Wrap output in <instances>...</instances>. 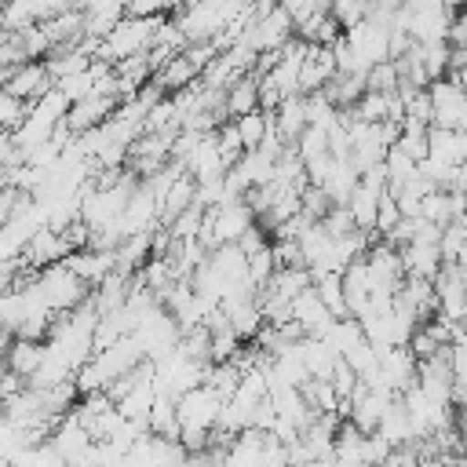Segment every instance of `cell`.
<instances>
[{"mask_svg": "<svg viewBox=\"0 0 467 467\" xmlns=\"http://www.w3.org/2000/svg\"><path fill=\"white\" fill-rule=\"evenodd\" d=\"M164 22V15H157V18H135V15H124L102 40H99V51H95V58H102V62H109V66H117V62H124V58H131V55H142V51H150V44H153V33H157V26Z\"/></svg>", "mask_w": 467, "mask_h": 467, "instance_id": "cell-1", "label": "cell"}, {"mask_svg": "<svg viewBox=\"0 0 467 467\" xmlns=\"http://www.w3.org/2000/svg\"><path fill=\"white\" fill-rule=\"evenodd\" d=\"M33 288H36L40 303H44L51 314H69V310H77V306L91 296V288H88L66 263H55V266L36 270V274H33Z\"/></svg>", "mask_w": 467, "mask_h": 467, "instance_id": "cell-2", "label": "cell"}, {"mask_svg": "<svg viewBox=\"0 0 467 467\" xmlns=\"http://www.w3.org/2000/svg\"><path fill=\"white\" fill-rule=\"evenodd\" d=\"M223 405H226V398H223L212 383H201V387L186 390L182 398H175V412H179V427H182V434L212 438ZM182 434H179V438H182Z\"/></svg>", "mask_w": 467, "mask_h": 467, "instance_id": "cell-3", "label": "cell"}, {"mask_svg": "<svg viewBox=\"0 0 467 467\" xmlns=\"http://www.w3.org/2000/svg\"><path fill=\"white\" fill-rule=\"evenodd\" d=\"M427 95H431V128L467 131V91L452 77L431 80Z\"/></svg>", "mask_w": 467, "mask_h": 467, "instance_id": "cell-4", "label": "cell"}, {"mask_svg": "<svg viewBox=\"0 0 467 467\" xmlns=\"http://www.w3.org/2000/svg\"><path fill=\"white\" fill-rule=\"evenodd\" d=\"M292 36H296V22H292V15L277 4L274 11H266L263 18H255V26H252L237 44H248L255 55H266V51H281Z\"/></svg>", "mask_w": 467, "mask_h": 467, "instance_id": "cell-5", "label": "cell"}, {"mask_svg": "<svg viewBox=\"0 0 467 467\" xmlns=\"http://www.w3.org/2000/svg\"><path fill=\"white\" fill-rule=\"evenodd\" d=\"M343 40L358 51V58L372 69L379 62H390V26L376 22V18H361L358 26L343 29Z\"/></svg>", "mask_w": 467, "mask_h": 467, "instance_id": "cell-6", "label": "cell"}, {"mask_svg": "<svg viewBox=\"0 0 467 467\" xmlns=\"http://www.w3.org/2000/svg\"><path fill=\"white\" fill-rule=\"evenodd\" d=\"M416 368H420V361L412 358L409 347H390V350H379V365L368 383H383L401 398L405 390L416 387Z\"/></svg>", "mask_w": 467, "mask_h": 467, "instance_id": "cell-7", "label": "cell"}, {"mask_svg": "<svg viewBox=\"0 0 467 467\" xmlns=\"http://www.w3.org/2000/svg\"><path fill=\"white\" fill-rule=\"evenodd\" d=\"M208 223H212V237H215V248H219V244H237L259 219L244 201H234V204H223V208H208Z\"/></svg>", "mask_w": 467, "mask_h": 467, "instance_id": "cell-8", "label": "cell"}, {"mask_svg": "<svg viewBox=\"0 0 467 467\" xmlns=\"http://www.w3.org/2000/svg\"><path fill=\"white\" fill-rule=\"evenodd\" d=\"M44 441H47V445H51V449H55V452H58V456L69 463V467H73V463H77L84 452H91V445H95L91 431H88V427H84V423H80L73 412H69V416H62V420L51 427V434H47Z\"/></svg>", "mask_w": 467, "mask_h": 467, "instance_id": "cell-9", "label": "cell"}, {"mask_svg": "<svg viewBox=\"0 0 467 467\" xmlns=\"http://www.w3.org/2000/svg\"><path fill=\"white\" fill-rule=\"evenodd\" d=\"M51 88H55V80H51V73H47L44 62L15 66V69H7V80H4V91L15 95V99H22V102H29V106L40 102Z\"/></svg>", "mask_w": 467, "mask_h": 467, "instance_id": "cell-10", "label": "cell"}, {"mask_svg": "<svg viewBox=\"0 0 467 467\" xmlns=\"http://www.w3.org/2000/svg\"><path fill=\"white\" fill-rule=\"evenodd\" d=\"M292 321L303 328V336H314V339H321L328 328H332V310L321 303V296H317V288L310 285L306 292H299L296 299H292Z\"/></svg>", "mask_w": 467, "mask_h": 467, "instance_id": "cell-11", "label": "cell"}, {"mask_svg": "<svg viewBox=\"0 0 467 467\" xmlns=\"http://www.w3.org/2000/svg\"><path fill=\"white\" fill-rule=\"evenodd\" d=\"M117 109H120V99H113V95H88L84 102H77V106L66 109V124H69L73 135H84V131L106 124Z\"/></svg>", "mask_w": 467, "mask_h": 467, "instance_id": "cell-12", "label": "cell"}, {"mask_svg": "<svg viewBox=\"0 0 467 467\" xmlns=\"http://www.w3.org/2000/svg\"><path fill=\"white\" fill-rule=\"evenodd\" d=\"M66 255H69V244H66L62 234H55L51 226H40V230L26 241V248H22V259H26L29 270L55 266V263H62Z\"/></svg>", "mask_w": 467, "mask_h": 467, "instance_id": "cell-13", "label": "cell"}, {"mask_svg": "<svg viewBox=\"0 0 467 467\" xmlns=\"http://www.w3.org/2000/svg\"><path fill=\"white\" fill-rule=\"evenodd\" d=\"M88 288H95V285H102L113 270H117V255L113 252H99V248H80V252H69L66 259H62Z\"/></svg>", "mask_w": 467, "mask_h": 467, "instance_id": "cell-14", "label": "cell"}, {"mask_svg": "<svg viewBox=\"0 0 467 467\" xmlns=\"http://www.w3.org/2000/svg\"><path fill=\"white\" fill-rule=\"evenodd\" d=\"M401 252V266H405V277H427L434 281L441 274V248L438 241H409L398 248Z\"/></svg>", "mask_w": 467, "mask_h": 467, "instance_id": "cell-15", "label": "cell"}, {"mask_svg": "<svg viewBox=\"0 0 467 467\" xmlns=\"http://www.w3.org/2000/svg\"><path fill=\"white\" fill-rule=\"evenodd\" d=\"M332 77H336V55H332V47L306 44V58H303V69H299V95L321 91Z\"/></svg>", "mask_w": 467, "mask_h": 467, "instance_id": "cell-16", "label": "cell"}, {"mask_svg": "<svg viewBox=\"0 0 467 467\" xmlns=\"http://www.w3.org/2000/svg\"><path fill=\"white\" fill-rule=\"evenodd\" d=\"M332 467H372L365 452V431H358L350 420L339 423L336 445H332Z\"/></svg>", "mask_w": 467, "mask_h": 467, "instance_id": "cell-17", "label": "cell"}, {"mask_svg": "<svg viewBox=\"0 0 467 467\" xmlns=\"http://www.w3.org/2000/svg\"><path fill=\"white\" fill-rule=\"evenodd\" d=\"M306 128H310V124H306V95H288V99L274 109V131L281 135L285 146H296Z\"/></svg>", "mask_w": 467, "mask_h": 467, "instance_id": "cell-18", "label": "cell"}, {"mask_svg": "<svg viewBox=\"0 0 467 467\" xmlns=\"http://www.w3.org/2000/svg\"><path fill=\"white\" fill-rule=\"evenodd\" d=\"M427 161L460 168L467 164V131H449V128H431V153Z\"/></svg>", "mask_w": 467, "mask_h": 467, "instance_id": "cell-19", "label": "cell"}, {"mask_svg": "<svg viewBox=\"0 0 467 467\" xmlns=\"http://www.w3.org/2000/svg\"><path fill=\"white\" fill-rule=\"evenodd\" d=\"M4 365H7V372H15V376H22L26 383L40 372V365H44V343H33V339H11V347L4 350Z\"/></svg>", "mask_w": 467, "mask_h": 467, "instance_id": "cell-20", "label": "cell"}, {"mask_svg": "<svg viewBox=\"0 0 467 467\" xmlns=\"http://www.w3.org/2000/svg\"><path fill=\"white\" fill-rule=\"evenodd\" d=\"M379 434H383L394 449H409V445L420 441V438H416V427H412V420H409V409H405L401 398H394L390 409L383 412V420H379Z\"/></svg>", "mask_w": 467, "mask_h": 467, "instance_id": "cell-21", "label": "cell"}, {"mask_svg": "<svg viewBox=\"0 0 467 467\" xmlns=\"http://www.w3.org/2000/svg\"><path fill=\"white\" fill-rule=\"evenodd\" d=\"M197 80H201V69H197L182 51H179L175 58H168V62L153 73V84H157L164 95H168V91H182V88H190V84H197Z\"/></svg>", "mask_w": 467, "mask_h": 467, "instance_id": "cell-22", "label": "cell"}, {"mask_svg": "<svg viewBox=\"0 0 467 467\" xmlns=\"http://www.w3.org/2000/svg\"><path fill=\"white\" fill-rule=\"evenodd\" d=\"M193 204H197V179L182 171V175L168 186V193L161 197V226H168L175 215H182V212L193 208Z\"/></svg>", "mask_w": 467, "mask_h": 467, "instance_id": "cell-23", "label": "cell"}, {"mask_svg": "<svg viewBox=\"0 0 467 467\" xmlns=\"http://www.w3.org/2000/svg\"><path fill=\"white\" fill-rule=\"evenodd\" d=\"M146 427H150V434H157V438L179 441L182 427H179V412H175V398H171V394H161V390H157V401H153V409H150Z\"/></svg>", "mask_w": 467, "mask_h": 467, "instance_id": "cell-24", "label": "cell"}, {"mask_svg": "<svg viewBox=\"0 0 467 467\" xmlns=\"http://www.w3.org/2000/svg\"><path fill=\"white\" fill-rule=\"evenodd\" d=\"M310 281H314V288H317L321 303L332 310V317H336V321L350 317V310H347V292H343V274L325 270V274H310Z\"/></svg>", "mask_w": 467, "mask_h": 467, "instance_id": "cell-25", "label": "cell"}, {"mask_svg": "<svg viewBox=\"0 0 467 467\" xmlns=\"http://www.w3.org/2000/svg\"><path fill=\"white\" fill-rule=\"evenodd\" d=\"M252 109H259V77H255V73H248V77H241L234 88H226V117H230V120L244 117V113H252Z\"/></svg>", "mask_w": 467, "mask_h": 467, "instance_id": "cell-26", "label": "cell"}, {"mask_svg": "<svg viewBox=\"0 0 467 467\" xmlns=\"http://www.w3.org/2000/svg\"><path fill=\"white\" fill-rule=\"evenodd\" d=\"M234 124H237V135H241L244 153H248V150H259V146L266 142V135L274 131V113H266V109H252V113L237 117Z\"/></svg>", "mask_w": 467, "mask_h": 467, "instance_id": "cell-27", "label": "cell"}, {"mask_svg": "<svg viewBox=\"0 0 467 467\" xmlns=\"http://www.w3.org/2000/svg\"><path fill=\"white\" fill-rule=\"evenodd\" d=\"M44 66H47L51 80H62V77H73V73L91 69V55L84 47H66V51H51L44 58Z\"/></svg>", "mask_w": 467, "mask_h": 467, "instance_id": "cell-28", "label": "cell"}, {"mask_svg": "<svg viewBox=\"0 0 467 467\" xmlns=\"http://www.w3.org/2000/svg\"><path fill=\"white\" fill-rule=\"evenodd\" d=\"M36 22H40V15H36V0H7L4 11H0V26H4L11 36L33 29Z\"/></svg>", "mask_w": 467, "mask_h": 467, "instance_id": "cell-29", "label": "cell"}, {"mask_svg": "<svg viewBox=\"0 0 467 467\" xmlns=\"http://www.w3.org/2000/svg\"><path fill=\"white\" fill-rule=\"evenodd\" d=\"M394 146H401L416 164H423L427 161V153H431V128L427 124H401V139L394 142Z\"/></svg>", "mask_w": 467, "mask_h": 467, "instance_id": "cell-30", "label": "cell"}, {"mask_svg": "<svg viewBox=\"0 0 467 467\" xmlns=\"http://www.w3.org/2000/svg\"><path fill=\"white\" fill-rule=\"evenodd\" d=\"M299 390H303V398H306V405L314 412H339L343 409V401L336 398V390H332L328 379H306Z\"/></svg>", "mask_w": 467, "mask_h": 467, "instance_id": "cell-31", "label": "cell"}, {"mask_svg": "<svg viewBox=\"0 0 467 467\" xmlns=\"http://www.w3.org/2000/svg\"><path fill=\"white\" fill-rule=\"evenodd\" d=\"M55 91H58L69 106H77V102H84L88 95H95V77H91V69L73 73V77H62V80H55Z\"/></svg>", "mask_w": 467, "mask_h": 467, "instance_id": "cell-32", "label": "cell"}, {"mask_svg": "<svg viewBox=\"0 0 467 467\" xmlns=\"http://www.w3.org/2000/svg\"><path fill=\"white\" fill-rule=\"evenodd\" d=\"M274 274H277V259H274V241H270V244H263L259 252L248 255V277H252V285L259 292V288H266V281Z\"/></svg>", "mask_w": 467, "mask_h": 467, "instance_id": "cell-33", "label": "cell"}, {"mask_svg": "<svg viewBox=\"0 0 467 467\" xmlns=\"http://www.w3.org/2000/svg\"><path fill=\"white\" fill-rule=\"evenodd\" d=\"M26 117H29V102H22V99H15L0 88V131L15 135L26 124Z\"/></svg>", "mask_w": 467, "mask_h": 467, "instance_id": "cell-34", "label": "cell"}, {"mask_svg": "<svg viewBox=\"0 0 467 467\" xmlns=\"http://www.w3.org/2000/svg\"><path fill=\"white\" fill-rule=\"evenodd\" d=\"M328 383H332V390H336V398H339L343 405H347V401L354 398V390L361 387V379H358V372H354V368H350V365H347L343 358L336 361V368H332V376H328ZM339 416H343V409H339Z\"/></svg>", "mask_w": 467, "mask_h": 467, "instance_id": "cell-35", "label": "cell"}, {"mask_svg": "<svg viewBox=\"0 0 467 467\" xmlns=\"http://www.w3.org/2000/svg\"><path fill=\"white\" fill-rule=\"evenodd\" d=\"M398 66L394 62H379V66H372L368 73H365V91H379V95H390V91H398Z\"/></svg>", "mask_w": 467, "mask_h": 467, "instance_id": "cell-36", "label": "cell"}, {"mask_svg": "<svg viewBox=\"0 0 467 467\" xmlns=\"http://www.w3.org/2000/svg\"><path fill=\"white\" fill-rule=\"evenodd\" d=\"M215 142H219V153L226 157V164L234 168V164L241 161V153H244V142H241V135H237V124H234V120L219 124V128H215Z\"/></svg>", "mask_w": 467, "mask_h": 467, "instance_id": "cell-37", "label": "cell"}, {"mask_svg": "<svg viewBox=\"0 0 467 467\" xmlns=\"http://www.w3.org/2000/svg\"><path fill=\"white\" fill-rule=\"evenodd\" d=\"M328 15H332L343 29H350V26H358L361 18H368V4H365V0H328Z\"/></svg>", "mask_w": 467, "mask_h": 467, "instance_id": "cell-38", "label": "cell"}, {"mask_svg": "<svg viewBox=\"0 0 467 467\" xmlns=\"http://www.w3.org/2000/svg\"><path fill=\"white\" fill-rule=\"evenodd\" d=\"M296 153L303 157V164L325 157V153H328V135H325L321 128H306V131L299 135V142H296Z\"/></svg>", "mask_w": 467, "mask_h": 467, "instance_id": "cell-39", "label": "cell"}, {"mask_svg": "<svg viewBox=\"0 0 467 467\" xmlns=\"http://www.w3.org/2000/svg\"><path fill=\"white\" fill-rule=\"evenodd\" d=\"M409 350H412L416 361H427V358H438V354L449 350V347H441L438 336H434L427 325H416V332H412V339H409Z\"/></svg>", "mask_w": 467, "mask_h": 467, "instance_id": "cell-40", "label": "cell"}, {"mask_svg": "<svg viewBox=\"0 0 467 467\" xmlns=\"http://www.w3.org/2000/svg\"><path fill=\"white\" fill-rule=\"evenodd\" d=\"M401 219H405V215H401L398 201L387 193V197L379 201V212H376V234H372V237H379V241H383V237H387V234H390V230H394Z\"/></svg>", "mask_w": 467, "mask_h": 467, "instance_id": "cell-41", "label": "cell"}, {"mask_svg": "<svg viewBox=\"0 0 467 467\" xmlns=\"http://www.w3.org/2000/svg\"><path fill=\"white\" fill-rule=\"evenodd\" d=\"M445 190H452V193H463V197H467V164L452 168V175H449V186H445Z\"/></svg>", "mask_w": 467, "mask_h": 467, "instance_id": "cell-42", "label": "cell"}, {"mask_svg": "<svg viewBox=\"0 0 467 467\" xmlns=\"http://www.w3.org/2000/svg\"><path fill=\"white\" fill-rule=\"evenodd\" d=\"M452 423H456V431H460V438H463V445H467V409H456Z\"/></svg>", "mask_w": 467, "mask_h": 467, "instance_id": "cell-43", "label": "cell"}, {"mask_svg": "<svg viewBox=\"0 0 467 467\" xmlns=\"http://www.w3.org/2000/svg\"><path fill=\"white\" fill-rule=\"evenodd\" d=\"M456 325H460V339H463V343H467V310H463V317H460V321H456Z\"/></svg>", "mask_w": 467, "mask_h": 467, "instance_id": "cell-44", "label": "cell"}, {"mask_svg": "<svg viewBox=\"0 0 467 467\" xmlns=\"http://www.w3.org/2000/svg\"><path fill=\"white\" fill-rule=\"evenodd\" d=\"M299 467H332V460H310V463H299Z\"/></svg>", "mask_w": 467, "mask_h": 467, "instance_id": "cell-45", "label": "cell"}, {"mask_svg": "<svg viewBox=\"0 0 467 467\" xmlns=\"http://www.w3.org/2000/svg\"><path fill=\"white\" fill-rule=\"evenodd\" d=\"M456 18H460V22H467V4H463V7L456 11Z\"/></svg>", "mask_w": 467, "mask_h": 467, "instance_id": "cell-46", "label": "cell"}]
</instances>
